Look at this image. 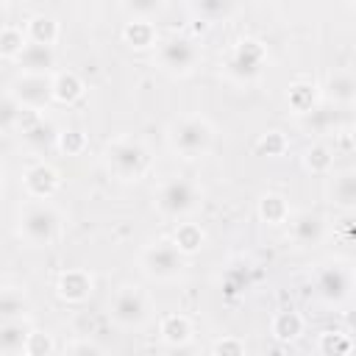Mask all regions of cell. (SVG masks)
Listing matches in <instances>:
<instances>
[{
    "label": "cell",
    "mask_w": 356,
    "mask_h": 356,
    "mask_svg": "<svg viewBox=\"0 0 356 356\" xmlns=\"http://www.w3.org/2000/svg\"><path fill=\"white\" fill-rule=\"evenodd\" d=\"M170 147L181 156V159H200L209 153L211 142H214V128L206 117L200 114H186L178 117L170 125Z\"/></svg>",
    "instance_id": "1"
},
{
    "label": "cell",
    "mask_w": 356,
    "mask_h": 356,
    "mask_svg": "<svg viewBox=\"0 0 356 356\" xmlns=\"http://www.w3.org/2000/svg\"><path fill=\"white\" fill-rule=\"evenodd\" d=\"M61 234V214L56 211L53 203L47 200H31L22 211H19V236L28 245L36 248H47L58 239Z\"/></svg>",
    "instance_id": "2"
},
{
    "label": "cell",
    "mask_w": 356,
    "mask_h": 356,
    "mask_svg": "<svg viewBox=\"0 0 356 356\" xmlns=\"http://www.w3.org/2000/svg\"><path fill=\"white\" fill-rule=\"evenodd\" d=\"M106 167L120 181H139L150 167V153L139 139L117 136L106 145Z\"/></svg>",
    "instance_id": "3"
},
{
    "label": "cell",
    "mask_w": 356,
    "mask_h": 356,
    "mask_svg": "<svg viewBox=\"0 0 356 356\" xmlns=\"http://www.w3.org/2000/svg\"><path fill=\"white\" fill-rule=\"evenodd\" d=\"M200 186L184 175H172L167 181L159 184L156 189V209L159 214L170 217V220H181L186 214H192L200 203Z\"/></svg>",
    "instance_id": "4"
},
{
    "label": "cell",
    "mask_w": 356,
    "mask_h": 356,
    "mask_svg": "<svg viewBox=\"0 0 356 356\" xmlns=\"http://www.w3.org/2000/svg\"><path fill=\"white\" fill-rule=\"evenodd\" d=\"M156 61L170 75H186L200 61V47L186 33H170L156 44Z\"/></svg>",
    "instance_id": "5"
},
{
    "label": "cell",
    "mask_w": 356,
    "mask_h": 356,
    "mask_svg": "<svg viewBox=\"0 0 356 356\" xmlns=\"http://www.w3.org/2000/svg\"><path fill=\"white\" fill-rule=\"evenodd\" d=\"M264 64H267V50L261 47V42L259 39H239L228 50V56L222 61V70H225V75L231 81L250 83V81H256L261 75Z\"/></svg>",
    "instance_id": "6"
},
{
    "label": "cell",
    "mask_w": 356,
    "mask_h": 356,
    "mask_svg": "<svg viewBox=\"0 0 356 356\" xmlns=\"http://www.w3.org/2000/svg\"><path fill=\"white\" fill-rule=\"evenodd\" d=\"M184 253L178 250V245L170 239H159V242H150L142 256H139V264L145 270V275L156 278V281H172L184 273Z\"/></svg>",
    "instance_id": "7"
},
{
    "label": "cell",
    "mask_w": 356,
    "mask_h": 356,
    "mask_svg": "<svg viewBox=\"0 0 356 356\" xmlns=\"http://www.w3.org/2000/svg\"><path fill=\"white\" fill-rule=\"evenodd\" d=\"M108 314L120 328H142L150 317V300L139 286H120L108 300Z\"/></svg>",
    "instance_id": "8"
},
{
    "label": "cell",
    "mask_w": 356,
    "mask_h": 356,
    "mask_svg": "<svg viewBox=\"0 0 356 356\" xmlns=\"http://www.w3.org/2000/svg\"><path fill=\"white\" fill-rule=\"evenodd\" d=\"M8 92L19 100V106L22 108H28V111H42V108H47L50 103H53V75H19L11 86H8Z\"/></svg>",
    "instance_id": "9"
},
{
    "label": "cell",
    "mask_w": 356,
    "mask_h": 356,
    "mask_svg": "<svg viewBox=\"0 0 356 356\" xmlns=\"http://www.w3.org/2000/svg\"><path fill=\"white\" fill-rule=\"evenodd\" d=\"M353 289V273L342 261H328L317 270V295L325 303H342Z\"/></svg>",
    "instance_id": "10"
},
{
    "label": "cell",
    "mask_w": 356,
    "mask_h": 356,
    "mask_svg": "<svg viewBox=\"0 0 356 356\" xmlns=\"http://www.w3.org/2000/svg\"><path fill=\"white\" fill-rule=\"evenodd\" d=\"M19 134H22V139H25V145L33 147V150H39V153L58 147V139H61V131L56 128V122L44 120V117L36 114V111H28V108H25V114H22Z\"/></svg>",
    "instance_id": "11"
},
{
    "label": "cell",
    "mask_w": 356,
    "mask_h": 356,
    "mask_svg": "<svg viewBox=\"0 0 356 356\" xmlns=\"http://www.w3.org/2000/svg\"><path fill=\"white\" fill-rule=\"evenodd\" d=\"M58 184H61L58 170L53 164H44V161L31 164L25 170V175H22V186H25V192H28L31 200H50L56 195Z\"/></svg>",
    "instance_id": "12"
},
{
    "label": "cell",
    "mask_w": 356,
    "mask_h": 356,
    "mask_svg": "<svg viewBox=\"0 0 356 356\" xmlns=\"http://www.w3.org/2000/svg\"><path fill=\"white\" fill-rule=\"evenodd\" d=\"M289 236L300 248H314L325 239V220L314 211H298L289 220Z\"/></svg>",
    "instance_id": "13"
},
{
    "label": "cell",
    "mask_w": 356,
    "mask_h": 356,
    "mask_svg": "<svg viewBox=\"0 0 356 356\" xmlns=\"http://www.w3.org/2000/svg\"><path fill=\"white\" fill-rule=\"evenodd\" d=\"M17 67L25 75H50L53 67H56V50L47 47V44L28 42L25 50L17 56Z\"/></svg>",
    "instance_id": "14"
},
{
    "label": "cell",
    "mask_w": 356,
    "mask_h": 356,
    "mask_svg": "<svg viewBox=\"0 0 356 356\" xmlns=\"http://www.w3.org/2000/svg\"><path fill=\"white\" fill-rule=\"evenodd\" d=\"M31 331H33V325L28 323V317L6 320L0 325V350H3V356H25Z\"/></svg>",
    "instance_id": "15"
},
{
    "label": "cell",
    "mask_w": 356,
    "mask_h": 356,
    "mask_svg": "<svg viewBox=\"0 0 356 356\" xmlns=\"http://www.w3.org/2000/svg\"><path fill=\"white\" fill-rule=\"evenodd\" d=\"M56 292L67 303H83L92 295V275L86 270H64L58 275Z\"/></svg>",
    "instance_id": "16"
},
{
    "label": "cell",
    "mask_w": 356,
    "mask_h": 356,
    "mask_svg": "<svg viewBox=\"0 0 356 356\" xmlns=\"http://www.w3.org/2000/svg\"><path fill=\"white\" fill-rule=\"evenodd\" d=\"M159 337H161V342L167 348H172V345H189L192 342V323H189V317L186 314H178V312L164 314L161 323H159Z\"/></svg>",
    "instance_id": "17"
},
{
    "label": "cell",
    "mask_w": 356,
    "mask_h": 356,
    "mask_svg": "<svg viewBox=\"0 0 356 356\" xmlns=\"http://www.w3.org/2000/svg\"><path fill=\"white\" fill-rule=\"evenodd\" d=\"M325 97L331 103H356V75L350 70H334L325 78Z\"/></svg>",
    "instance_id": "18"
},
{
    "label": "cell",
    "mask_w": 356,
    "mask_h": 356,
    "mask_svg": "<svg viewBox=\"0 0 356 356\" xmlns=\"http://www.w3.org/2000/svg\"><path fill=\"white\" fill-rule=\"evenodd\" d=\"M331 203L345 211L356 209V170H342L331 178Z\"/></svg>",
    "instance_id": "19"
},
{
    "label": "cell",
    "mask_w": 356,
    "mask_h": 356,
    "mask_svg": "<svg viewBox=\"0 0 356 356\" xmlns=\"http://www.w3.org/2000/svg\"><path fill=\"white\" fill-rule=\"evenodd\" d=\"M25 33H28V42L53 47V44L58 42V33H61V31H58L56 17H50V14H33V17L28 19V25H25Z\"/></svg>",
    "instance_id": "20"
},
{
    "label": "cell",
    "mask_w": 356,
    "mask_h": 356,
    "mask_svg": "<svg viewBox=\"0 0 356 356\" xmlns=\"http://www.w3.org/2000/svg\"><path fill=\"white\" fill-rule=\"evenodd\" d=\"M122 39L134 50H145V47L159 44V33H156V25L150 19H128L125 28H122Z\"/></svg>",
    "instance_id": "21"
},
{
    "label": "cell",
    "mask_w": 356,
    "mask_h": 356,
    "mask_svg": "<svg viewBox=\"0 0 356 356\" xmlns=\"http://www.w3.org/2000/svg\"><path fill=\"white\" fill-rule=\"evenodd\" d=\"M286 100H289V106H292L300 117H306L309 111H314V108L320 106L317 86L309 83V81H295V83L289 86V92H286Z\"/></svg>",
    "instance_id": "22"
},
{
    "label": "cell",
    "mask_w": 356,
    "mask_h": 356,
    "mask_svg": "<svg viewBox=\"0 0 356 356\" xmlns=\"http://www.w3.org/2000/svg\"><path fill=\"white\" fill-rule=\"evenodd\" d=\"M259 217H261L267 225H284V222H289L292 214H289L286 197H284V195H275V192L261 195V200H259Z\"/></svg>",
    "instance_id": "23"
},
{
    "label": "cell",
    "mask_w": 356,
    "mask_h": 356,
    "mask_svg": "<svg viewBox=\"0 0 356 356\" xmlns=\"http://www.w3.org/2000/svg\"><path fill=\"white\" fill-rule=\"evenodd\" d=\"M270 334H273L278 342H292V339H298V337L303 334V317H300L298 312H292V309H284V312H278V314L273 317Z\"/></svg>",
    "instance_id": "24"
},
{
    "label": "cell",
    "mask_w": 356,
    "mask_h": 356,
    "mask_svg": "<svg viewBox=\"0 0 356 356\" xmlns=\"http://www.w3.org/2000/svg\"><path fill=\"white\" fill-rule=\"evenodd\" d=\"M83 95V81L75 75V72H70V70H64V72H56L53 75V100L56 103H75L78 97Z\"/></svg>",
    "instance_id": "25"
},
{
    "label": "cell",
    "mask_w": 356,
    "mask_h": 356,
    "mask_svg": "<svg viewBox=\"0 0 356 356\" xmlns=\"http://www.w3.org/2000/svg\"><path fill=\"white\" fill-rule=\"evenodd\" d=\"M353 339L348 331H323L317 337V353L320 356H350Z\"/></svg>",
    "instance_id": "26"
},
{
    "label": "cell",
    "mask_w": 356,
    "mask_h": 356,
    "mask_svg": "<svg viewBox=\"0 0 356 356\" xmlns=\"http://www.w3.org/2000/svg\"><path fill=\"white\" fill-rule=\"evenodd\" d=\"M25 44H28L25 28L11 25V22H6V25L0 28V56H3V58L17 61V56L25 50Z\"/></svg>",
    "instance_id": "27"
},
{
    "label": "cell",
    "mask_w": 356,
    "mask_h": 356,
    "mask_svg": "<svg viewBox=\"0 0 356 356\" xmlns=\"http://www.w3.org/2000/svg\"><path fill=\"white\" fill-rule=\"evenodd\" d=\"M25 292L19 286H3L0 292V314H3V323L6 320H22L25 317Z\"/></svg>",
    "instance_id": "28"
},
{
    "label": "cell",
    "mask_w": 356,
    "mask_h": 356,
    "mask_svg": "<svg viewBox=\"0 0 356 356\" xmlns=\"http://www.w3.org/2000/svg\"><path fill=\"white\" fill-rule=\"evenodd\" d=\"M203 231H200V225H195V222H181L178 228H175V234H172V242L178 245V250L184 253V256H192V253H197L200 248H203Z\"/></svg>",
    "instance_id": "29"
},
{
    "label": "cell",
    "mask_w": 356,
    "mask_h": 356,
    "mask_svg": "<svg viewBox=\"0 0 356 356\" xmlns=\"http://www.w3.org/2000/svg\"><path fill=\"white\" fill-rule=\"evenodd\" d=\"M337 120H339V111L331 108V106H325V103H320L314 111H309V114L303 117V125H306L309 131L325 134V131H331V128L337 125Z\"/></svg>",
    "instance_id": "30"
},
{
    "label": "cell",
    "mask_w": 356,
    "mask_h": 356,
    "mask_svg": "<svg viewBox=\"0 0 356 356\" xmlns=\"http://www.w3.org/2000/svg\"><path fill=\"white\" fill-rule=\"evenodd\" d=\"M234 8H236V6H234V3H225V0H200V3H192V11H195L200 19H206V22H214V19H220V17H228Z\"/></svg>",
    "instance_id": "31"
},
{
    "label": "cell",
    "mask_w": 356,
    "mask_h": 356,
    "mask_svg": "<svg viewBox=\"0 0 356 356\" xmlns=\"http://www.w3.org/2000/svg\"><path fill=\"white\" fill-rule=\"evenodd\" d=\"M22 114H25V108L19 106V100L6 89V95H3V108H0V122H3V131H11V128H19V122H22Z\"/></svg>",
    "instance_id": "32"
},
{
    "label": "cell",
    "mask_w": 356,
    "mask_h": 356,
    "mask_svg": "<svg viewBox=\"0 0 356 356\" xmlns=\"http://www.w3.org/2000/svg\"><path fill=\"white\" fill-rule=\"evenodd\" d=\"M303 164H306V170H312V172H328L331 164H334V159H331V150H328L325 145H312V147H306Z\"/></svg>",
    "instance_id": "33"
},
{
    "label": "cell",
    "mask_w": 356,
    "mask_h": 356,
    "mask_svg": "<svg viewBox=\"0 0 356 356\" xmlns=\"http://www.w3.org/2000/svg\"><path fill=\"white\" fill-rule=\"evenodd\" d=\"M256 150L264 153V156H281L286 150V136L281 131H267L259 142H256Z\"/></svg>",
    "instance_id": "34"
},
{
    "label": "cell",
    "mask_w": 356,
    "mask_h": 356,
    "mask_svg": "<svg viewBox=\"0 0 356 356\" xmlns=\"http://www.w3.org/2000/svg\"><path fill=\"white\" fill-rule=\"evenodd\" d=\"M50 353H53V337L47 331L33 328L31 339H28V348H25V356H50Z\"/></svg>",
    "instance_id": "35"
},
{
    "label": "cell",
    "mask_w": 356,
    "mask_h": 356,
    "mask_svg": "<svg viewBox=\"0 0 356 356\" xmlns=\"http://www.w3.org/2000/svg\"><path fill=\"white\" fill-rule=\"evenodd\" d=\"M211 356H245V345L239 337H222L214 342Z\"/></svg>",
    "instance_id": "36"
},
{
    "label": "cell",
    "mask_w": 356,
    "mask_h": 356,
    "mask_svg": "<svg viewBox=\"0 0 356 356\" xmlns=\"http://www.w3.org/2000/svg\"><path fill=\"white\" fill-rule=\"evenodd\" d=\"M83 145H86V139H83V134H81V131H75V128H67V131H61L58 147H61L64 153L75 156V153H81V150H83Z\"/></svg>",
    "instance_id": "37"
},
{
    "label": "cell",
    "mask_w": 356,
    "mask_h": 356,
    "mask_svg": "<svg viewBox=\"0 0 356 356\" xmlns=\"http://www.w3.org/2000/svg\"><path fill=\"white\" fill-rule=\"evenodd\" d=\"M64 356H103V350L92 339H75V342L67 345Z\"/></svg>",
    "instance_id": "38"
},
{
    "label": "cell",
    "mask_w": 356,
    "mask_h": 356,
    "mask_svg": "<svg viewBox=\"0 0 356 356\" xmlns=\"http://www.w3.org/2000/svg\"><path fill=\"white\" fill-rule=\"evenodd\" d=\"M161 8V3L150 0V3H125V11L134 14V19H150V14H156Z\"/></svg>",
    "instance_id": "39"
},
{
    "label": "cell",
    "mask_w": 356,
    "mask_h": 356,
    "mask_svg": "<svg viewBox=\"0 0 356 356\" xmlns=\"http://www.w3.org/2000/svg\"><path fill=\"white\" fill-rule=\"evenodd\" d=\"M164 356H200V350H197V345H172V348H167L164 350Z\"/></svg>",
    "instance_id": "40"
},
{
    "label": "cell",
    "mask_w": 356,
    "mask_h": 356,
    "mask_svg": "<svg viewBox=\"0 0 356 356\" xmlns=\"http://www.w3.org/2000/svg\"><path fill=\"white\" fill-rule=\"evenodd\" d=\"M348 334H356V312L348 314Z\"/></svg>",
    "instance_id": "41"
},
{
    "label": "cell",
    "mask_w": 356,
    "mask_h": 356,
    "mask_svg": "<svg viewBox=\"0 0 356 356\" xmlns=\"http://www.w3.org/2000/svg\"><path fill=\"white\" fill-rule=\"evenodd\" d=\"M350 142H353V147H356V128H353V136H350Z\"/></svg>",
    "instance_id": "42"
}]
</instances>
